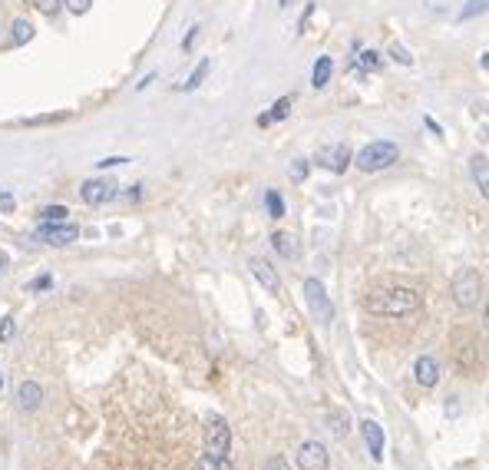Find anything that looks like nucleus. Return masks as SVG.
<instances>
[{
    "label": "nucleus",
    "mask_w": 489,
    "mask_h": 470,
    "mask_svg": "<svg viewBox=\"0 0 489 470\" xmlns=\"http://www.w3.org/2000/svg\"><path fill=\"white\" fill-rule=\"evenodd\" d=\"M420 291L407 289V285H387V289H377L367 295V302L364 308L371 311V315H384V318H400V315H414L420 311Z\"/></svg>",
    "instance_id": "f257e3e1"
},
{
    "label": "nucleus",
    "mask_w": 489,
    "mask_h": 470,
    "mask_svg": "<svg viewBox=\"0 0 489 470\" xmlns=\"http://www.w3.org/2000/svg\"><path fill=\"white\" fill-rule=\"evenodd\" d=\"M397 159H400V146H397V143H390V139L367 143L357 156H351V163H354L360 172H380V169H390Z\"/></svg>",
    "instance_id": "f03ea898"
},
{
    "label": "nucleus",
    "mask_w": 489,
    "mask_h": 470,
    "mask_svg": "<svg viewBox=\"0 0 489 470\" xmlns=\"http://www.w3.org/2000/svg\"><path fill=\"white\" fill-rule=\"evenodd\" d=\"M453 298L460 308H476L483 302V275L476 269H463L453 275Z\"/></svg>",
    "instance_id": "7ed1b4c3"
},
{
    "label": "nucleus",
    "mask_w": 489,
    "mask_h": 470,
    "mask_svg": "<svg viewBox=\"0 0 489 470\" xmlns=\"http://www.w3.org/2000/svg\"><path fill=\"white\" fill-rule=\"evenodd\" d=\"M228 451H232V427L222 414H212L205 421V454L228 457Z\"/></svg>",
    "instance_id": "20e7f679"
},
{
    "label": "nucleus",
    "mask_w": 489,
    "mask_h": 470,
    "mask_svg": "<svg viewBox=\"0 0 489 470\" xmlns=\"http://www.w3.org/2000/svg\"><path fill=\"white\" fill-rule=\"evenodd\" d=\"M304 298H308L311 315L321 321V325H331V321H334V305H331L324 285H321L317 278H308V282H304Z\"/></svg>",
    "instance_id": "39448f33"
},
{
    "label": "nucleus",
    "mask_w": 489,
    "mask_h": 470,
    "mask_svg": "<svg viewBox=\"0 0 489 470\" xmlns=\"http://www.w3.org/2000/svg\"><path fill=\"white\" fill-rule=\"evenodd\" d=\"M33 239L44 245H70L80 239V228L70 222H44V226L33 232Z\"/></svg>",
    "instance_id": "423d86ee"
},
{
    "label": "nucleus",
    "mask_w": 489,
    "mask_h": 470,
    "mask_svg": "<svg viewBox=\"0 0 489 470\" xmlns=\"http://www.w3.org/2000/svg\"><path fill=\"white\" fill-rule=\"evenodd\" d=\"M116 182L113 179H86L80 186V196L86 206H106V202H113L116 199Z\"/></svg>",
    "instance_id": "0eeeda50"
},
{
    "label": "nucleus",
    "mask_w": 489,
    "mask_h": 470,
    "mask_svg": "<svg viewBox=\"0 0 489 470\" xmlns=\"http://www.w3.org/2000/svg\"><path fill=\"white\" fill-rule=\"evenodd\" d=\"M297 467L301 470H327V447L321 440H304L297 447Z\"/></svg>",
    "instance_id": "6e6552de"
},
{
    "label": "nucleus",
    "mask_w": 489,
    "mask_h": 470,
    "mask_svg": "<svg viewBox=\"0 0 489 470\" xmlns=\"http://www.w3.org/2000/svg\"><path fill=\"white\" fill-rule=\"evenodd\" d=\"M317 166L331 169V172H344V169L351 166V150H347L344 143H334V146H324V150L317 152Z\"/></svg>",
    "instance_id": "1a4fd4ad"
},
{
    "label": "nucleus",
    "mask_w": 489,
    "mask_h": 470,
    "mask_svg": "<svg viewBox=\"0 0 489 470\" xmlns=\"http://www.w3.org/2000/svg\"><path fill=\"white\" fill-rule=\"evenodd\" d=\"M248 269H252V275L258 278V285H261L265 291H271V295L282 291V278H278V272L271 269V262H265L261 255H255L252 262H248Z\"/></svg>",
    "instance_id": "9d476101"
},
{
    "label": "nucleus",
    "mask_w": 489,
    "mask_h": 470,
    "mask_svg": "<svg viewBox=\"0 0 489 470\" xmlns=\"http://www.w3.org/2000/svg\"><path fill=\"white\" fill-rule=\"evenodd\" d=\"M414 378L420 388H433L436 381H440V364H436V358L433 354H420L414 361Z\"/></svg>",
    "instance_id": "9b49d317"
},
{
    "label": "nucleus",
    "mask_w": 489,
    "mask_h": 470,
    "mask_svg": "<svg viewBox=\"0 0 489 470\" xmlns=\"http://www.w3.org/2000/svg\"><path fill=\"white\" fill-rule=\"evenodd\" d=\"M360 434H364V444L371 447V457L380 460V457H384V427L377 424V421H364V424H360Z\"/></svg>",
    "instance_id": "f8f14e48"
},
{
    "label": "nucleus",
    "mask_w": 489,
    "mask_h": 470,
    "mask_svg": "<svg viewBox=\"0 0 489 470\" xmlns=\"http://www.w3.org/2000/svg\"><path fill=\"white\" fill-rule=\"evenodd\" d=\"M17 401H20L24 410H37L44 404V388H40L37 381H24V384L17 388Z\"/></svg>",
    "instance_id": "ddd939ff"
},
{
    "label": "nucleus",
    "mask_w": 489,
    "mask_h": 470,
    "mask_svg": "<svg viewBox=\"0 0 489 470\" xmlns=\"http://www.w3.org/2000/svg\"><path fill=\"white\" fill-rule=\"evenodd\" d=\"M331 73H334V60L331 57H317V63H314V70H311L314 90H324L327 83H331Z\"/></svg>",
    "instance_id": "4468645a"
},
{
    "label": "nucleus",
    "mask_w": 489,
    "mask_h": 470,
    "mask_svg": "<svg viewBox=\"0 0 489 470\" xmlns=\"http://www.w3.org/2000/svg\"><path fill=\"white\" fill-rule=\"evenodd\" d=\"M271 245H275V252L282 258H297V239L291 232H275V235H271Z\"/></svg>",
    "instance_id": "2eb2a0df"
},
{
    "label": "nucleus",
    "mask_w": 489,
    "mask_h": 470,
    "mask_svg": "<svg viewBox=\"0 0 489 470\" xmlns=\"http://www.w3.org/2000/svg\"><path fill=\"white\" fill-rule=\"evenodd\" d=\"M288 113H291V96H282V100L271 107V113H261V116H258V126H271V123L284 120Z\"/></svg>",
    "instance_id": "dca6fc26"
},
{
    "label": "nucleus",
    "mask_w": 489,
    "mask_h": 470,
    "mask_svg": "<svg viewBox=\"0 0 489 470\" xmlns=\"http://www.w3.org/2000/svg\"><path fill=\"white\" fill-rule=\"evenodd\" d=\"M470 163H473V179H476V186H479V192H483V196H489V169H486V152H479V156H473Z\"/></svg>",
    "instance_id": "f3484780"
},
{
    "label": "nucleus",
    "mask_w": 489,
    "mask_h": 470,
    "mask_svg": "<svg viewBox=\"0 0 489 470\" xmlns=\"http://www.w3.org/2000/svg\"><path fill=\"white\" fill-rule=\"evenodd\" d=\"M208 70H212V60H199V66H195L192 73H189V80H185V83H182V90H199V87H202V83H205V76H208Z\"/></svg>",
    "instance_id": "a211bd4d"
},
{
    "label": "nucleus",
    "mask_w": 489,
    "mask_h": 470,
    "mask_svg": "<svg viewBox=\"0 0 489 470\" xmlns=\"http://www.w3.org/2000/svg\"><path fill=\"white\" fill-rule=\"evenodd\" d=\"M265 206H268V215H271V219H284V199L278 189H268L265 192Z\"/></svg>",
    "instance_id": "6ab92c4d"
},
{
    "label": "nucleus",
    "mask_w": 489,
    "mask_h": 470,
    "mask_svg": "<svg viewBox=\"0 0 489 470\" xmlns=\"http://www.w3.org/2000/svg\"><path fill=\"white\" fill-rule=\"evenodd\" d=\"M199 470H235V467H232V460L222 454H205L199 460Z\"/></svg>",
    "instance_id": "aec40b11"
},
{
    "label": "nucleus",
    "mask_w": 489,
    "mask_h": 470,
    "mask_svg": "<svg viewBox=\"0 0 489 470\" xmlns=\"http://www.w3.org/2000/svg\"><path fill=\"white\" fill-rule=\"evenodd\" d=\"M66 215H70L66 206H44V209H40V219H44V222H66Z\"/></svg>",
    "instance_id": "412c9836"
},
{
    "label": "nucleus",
    "mask_w": 489,
    "mask_h": 470,
    "mask_svg": "<svg viewBox=\"0 0 489 470\" xmlns=\"http://www.w3.org/2000/svg\"><path fill=\"white\" fill-rule=\"evenodd\" d=\"M33 40V24L30 20H14V44H27Z\"/></svg>",
    "instance_id": "4be33fe9"
},
{
    "label": "nucleus",
    "mask_w": 489,
    "mask_h": 470,
    "mask_svg": "<svg viewBox=\"0 0 489 470\" xmlns=\"http://www.w3.org/2000/svg\"><path fill=\"white\" fill-rule=\"evenodd\" d=\"M486 10V0H466V7H463V20H473L476 14H483Z\"/></svg>",
    "instance_id": "5701e85b"
},
{
    "label": "nucleus",
    "mask_w": 489,
    "mask_h": 470,
    "mask_svg": "<svg viewBox=\"0 0 489 470\" xmlns=\"http://www.w3.org/2000/svg\"><path fill=\"white\" fill-rule=\"evenodd\" d=\"M33 7L46 17H57L59 14V0H33Z\"/></svg>",
    "instance_id": "b1692460"
},
{
    "label": "nucleus",
    "mask_w": 489,
    "mask_h": 470,
    "mask_svg": "<svg viewBox=\"0 0 489 470\" xmlns=\"http://www.w3.org/2000/svg\"><path fill=\"white\" fill-rule=\"evenodd\" d=\"M360 66H367V70H377V66H380V53H373V50H364V53H360Z\"/></svg>",
    "instance_id": "393cba45"
},
{
    "label": "nucleus",
    "mask_w": 489,
    "mask_h": 470,
    "mask_svg": "<svg viewBox=\"0 0 489 470\" xmlns=\"http://www.w3.org/2000/svg\"><path fill=\"white\" fill-rule=\"evenodd\" d=\"M390 57H394V60H400L403 66H410V63H414V57H410V53H407V50H403V46H390Z\"/></svg>",
    "instance_id": "a878e982"
},
{
    "label": "nucleus",
    "mask_w": 489,
    "mask_h": 470,
    "mask_svg": "<svg viewBox=\"0 0 489 470\" xmlns=\"http://www.w3.org/2000/svg\"><path fill=\"white\" fill-rule=\"evenodd\" d=\"M14 318H3L0 321V341H10V338H14Z\"/></svg>",
    "instance_id": "bb28decb"
},
{
    "label": "nucleus",
    "mask_w": 489,
    "mask_h": 470,
    "mask_svg": "<svg viewBox=\"0 0 489 470\" xmlns=\"http://www.w3.org/2000/svg\"><path fill=\"white\" fill-rule=\"evenodd\" d=\"M261 470H291V467H288V460H284L282 454H275V457H271V460H268V464H265V467H261Z\"/></svg>",
    "instance_id": "cd10ccee"
},
{
    "label": "nucleus",
    "mask_w": 489,
    "mask_h": 470,
    "mask_svg": "<svg viewBox=\"0 0 489 470\" xmlns=\"http://www.w3.org/2000/svg\"><path fill=\"white\" fill-rule=\"evenodd\" d=\"M291 176L301 182L304 176H308V163H304V159H295V166H291Z\"/></svg>",
    "instance_id": "c85d7f7f"
},
{
    "label": "nucleus",
    "mask_w": 489,
    "mask_h": 470,
    "mask_svg": "<svg viewBox=\"0 0 489 470\" xmlns=\"http://www.w3.org/2000/svg\"><path fill=\"white\" fill-rule=\"evenodd\" d=\"M122 163H129V159H126V156H106V159H100L96 166L106 169V166H122Z\"/></svg>",
    "instance_id": "c756f323"
},
{
    "label": "nucleus",
    "mask_w": 489,
    "mask_h": 470,
    "mask_svg": "<svg viewBox=\"0 0 489 470\" xmlns=\"http://www.w3.org/2000/svg\"><path fill=\"white\" fill-rule=\"evenodd\" d=\"M14 196H10V192H0V213H14Z\"/></svg>",
    "instance_id": "7c9ffc66"
},
{
    "label": "nucleus",
    "mask_w": 489,
    "mask_h": 470,
    "mask_svg": "<svg viewBox=\"0 0 489 470\" xmlns=\"http://www.w3.org/2000/svg\"><path fill=\"white\" fill-rule=\"evenodd\" d=\"M50 285H53V278H50V275H40V278L30 285V291H44V289H50Z\"/></svg>",
    "instance_id": "2f4dec72"
},
{
    "label": "nucleus",
    "mask_w": 489,
    "mask_h": 470,
    "mask_svg": "<svg viewBox=\"0 0 489 470\" xmlns=\"http://www.w3.org/2000/svg\"><path fill=\"white\" fill-rule=\"evenodd\" d=\"M70 10H73V14H86V10H89V0H70Z\"/></svg>",
    "instance_id": "473e14b6"
},
{
    "label": "nucleus",
    "mask_w": 489,
    "mask_h": 470,
    "mask_svg": "<svg viewBox=\"0 0 489 470\" xmlns=\"http://www.w3.org/2000/svg\"><path fill=\"white\" fill-rule=\"evenodd\" d=\"M199 30H202V27H192V33H189V37L182 40V50H192V44H195V37H199Z\"/></svg>",
    "instance_id": "72a5a7b5"
},
{
    "label": "nucleus",
    "mask_w": 489,
    "mask_h": 470,
    "mask_svg": "<svg viewBox=\"0 0 489 470\" xmlns=\"http://www.w3.org/2000/svg\"><path fill=\"white\" fill-rule=\"evenodd\" d=\"M3 265H7V255H3V252H0V269H3Z\"/></svg>",
    "instance_id": "f704fd0d"
},
{
    "label": "nucleus",
    "mask_w": 489,
    "mask_h": 470,
    "mask_svg": "<svg viewBox=\"0 0 489 470\" xmlns=\"http://www.w3.org/2000/svg\"><path fill=\"white\" fill-rule=\"evenodd\" d=\"M0 388H3V374H0Z\"/></svg>",
    "instance_id": "c9c22d12"
}]
</instances>
